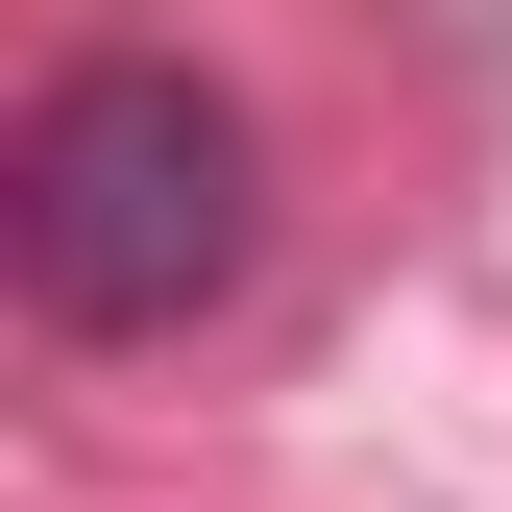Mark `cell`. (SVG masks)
I'll list each match as a JSON object with an SVG mask.
<instances>
[{"instance_id": "1", "label": "cell", "mask_w": 512, "mask_h": 512, "mask_svg": "<svg viewBox=\"0 0 512 512\" xmlns=\"http://www.w3.org/2000/svg\"><path fill=\"white\" fill-rule=\"evenodd\" d=\"M269 244V122H244L196 49H49L25 122H0V269H25L49 342H171V317L244 293Z\"/></svg>"}]
</instances>
